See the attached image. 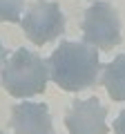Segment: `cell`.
Segmentation results:
<instances>
[{
    "label": "cell",
    "mask_w": 125,
    "mask_h": 134,
    "mask_svg": "<svg viewBox=\"0 0 125 134\" xmlns=\"http://www.w3.org/2000/svg\"><path fill=\"white\" fill-rule=\"evenodd\" d=\"M11 127L16 134H54V123L47 105L29 100L11 107Z\"/></svg>",
    "instance_id": "6"
},
{
    "label": "cell",
    "mask_w": 125,
    "mask_h": 134,
    "mask_svg": "<svg viewBox=\"0 0 125 134\" xmlns=\"http://www.w3.org/2000/svg\"><path fill=\"white\" fill-rule=\"evenodd\" d=\"M69 134H107V110L98 98L74 100L65 114Z\"/></svg>",
    "instance_id": "5"
},
{
    "label": "cell",
    "mask_w": 125,
    "mask_h": 134,
    "mask_svg": "<svg viewBox=\"0 0 125 134\" xmlns=\"http://www.w3.org/2000/svg\"><path fill=\"white\" fill-rule=\"evenodd\" d=\"M5 58H7V49L5 47H2V43H0V67H5Z\"/></svg>",
    "instance_id": "10"
},
{
    "label": "cell",
    "mask_w": 125,
    "mask_h": 134,
    "mask_svg": "<svg viewBox=\"0 0 125 134\" xmlns=\"http://www.w3.org/2000/svg\"><path fill=\"white\" fill-rule=\"evenodd\" d=\"M49 81V65L38 56L20 47L2 67V87L16 98L43 94Z\"/></svg>",
    "instance_id": "2"
},
{
    "label": "cell",
    "mask_w": 125,
    "mask_h": 134,
    "mask_svg": "<svg viewBox=\"0 0 125 134\" xmlns=\"http://www.w3.org/2000/svg\"><path fill=\"white\" fill-rule=\"evenodd\" d=\"M47 65L49 76L65 92H81L98 83L101 72L98 52L87 43H72V40L60 43L49 56Z\"/></svg>",
    "instance_id": "1"
},
{
    "label": "cell",
    "mask_w": 125,
    "mask_h": 134,
    "mask_svg": "<svg viewBox=\"0 0 125 134\" xmlns=\"http://www.w3.org/2000/svg\"><path fill=\"white\" fill-rule=\"evenodd\" d=\"M114 134H125V110L121 112L118 116H116V121H114Z\"/></svg>",
    "instance_id": "9"
},
{
    "label": "cell",
    "mask_w": 125,
    "mask_h": 134,
    "mask_svg": "<svg viewBox=\"0 0 125 134\" xmlns=\"http://www.w3.org/2000/svg\"><path fill=\"white\" fill-rule=\"evenodd\" d=\"M25 9V0H0V20L2 23H18Z\"/></svg>",
    "instance_id": "8"
},
{
    "label": "cell",
    "mask_w": 125,
    "mask_h": 134,
    "mask_svg": "<svg viewBox=\"0 0 125 134\" xmlns=\"http://www.w3.org/2000/svg\"><path fill=\"white\" fill-rule=\"evenodd\" d=\"M83 38L87 45L105 52L121 45V20L114 7L107 2H94L89 9H85Z\"/></svg>",
    "instance_id": "3"
},
{
    "label": "cell",
    "mask_w": 125,
    "mask_h": 134,
    "mask_svg": "<svg viewBox=\"0 0 125 134\" xmlns=\"http://www.w3.org/2000/svg\"><path fill=\"white\" fill-rule=\"evenodd\" d=\"M25 36L34 45H47L65 31V16L52 0H36L22 18Z\"/></svg>",
    "instance_id": "4"
},
{
    "label": "cell",
    "mask_w": 125,
    "mask_h": 134,
    "mask_svg": "<svg viewBox=\"0 0 125 134\" xmlns=\"http://www.w3.org/2000/svg\"><path fill=\"white\" fill-rule=\"evenodd\" d=\"M103 85L112 100H125V54L107 63L103 72Z\"/></svg>",
    "instance_id": "7"
},
{
    "label": "cell",
    "mask_w": 125,
    "mask_h": 134,
    "mask_svg": "<svg viewBox=\"0 0 125 134\" xmlns=\"http://www.w3.org/2000/svg\"><path fill=\"white\" fill-rule=\"evenodd\" d=\"M0 134H5V132H0Z\"/></svg>",
    "instance_id": "11"
},
{
    "label": "cell",
    "mask_w": 125,
    "mask_h": 134,
    "mask_svg": "<svg viewBox=\"0 0 125 134\" xmlns=\"http://www.w3.org/2000/svg\"><path fill=\"white\" fill-rule=\"evenodd\" d=\"M54 134H56V132H54Z\"/></svg>",
    "instance_id": "12"
}]
</instances>
